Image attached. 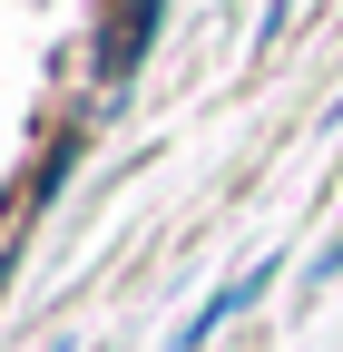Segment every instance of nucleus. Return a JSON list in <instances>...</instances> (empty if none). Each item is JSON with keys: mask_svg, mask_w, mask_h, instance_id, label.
<instances>
[{"mask_svg": "<svg viewBox=\"0 0 343 352\" xmlns=\"http://www.w3.org/2000/svg\"><path fill=\"white\" fill-rule=\"evenodd\" d=\"M275 274H284V254H265V264H245L236 284H216V294H206L196 314H187V333H177V352H206V342H216V333H226L236 314H255V303H265V284H275Z\"/></svg>", "mask_w": 343, "mask_h": 352, "instance_id": "1", "label": "nucleus"}, {"mask_svg": "<svg viewBox=\"0 0 343 352\" xmlns=\"http://www.w3.org/2000/svg\"><path fill=\"white\" fill-rule=\"evenodd\" d=\"M157 10H167V0H127V10H118V39H108V78H127V69H138L147 59V30H157Z\"/></svg>", "mask_w": 343, "mask_h": 352, "instance_id": "2", "label": "nucleus"}]
</instances>
